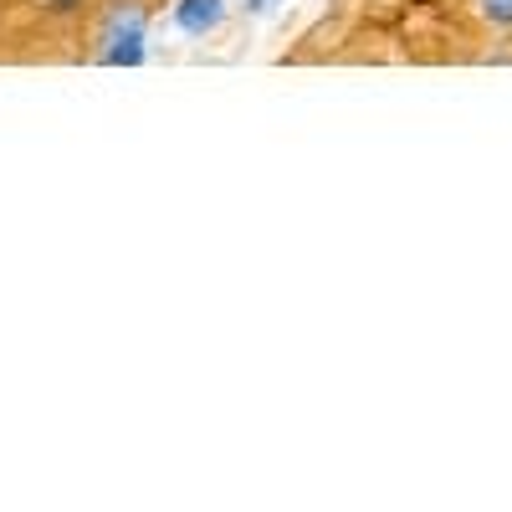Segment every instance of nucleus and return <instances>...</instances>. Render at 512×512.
<instances>
[{"label": "nucleus", "mask_w": 512, "mask_h": 512, "mask_svg": "<svg viewBox=\"0 0 512 512\" xmlns=\"http://www.w3.org/2000/svg\"><path fill=\"white\" fill-rule=\"evenodd\" d=\"M221 16H226V0H180V11H175L180 31H190V36L216 31V26H221Z\"/></svg>", "instance_id": "f257e3e1"}, {"label": "nucleus", "mask_w": 512, "mask_h": 512, "mask_svg": "<svg viewBox=\"0 0 512 512\" xmlns=\"http://www.w3.org/2000/svg\"><path fill=\"white\" fill-rule=\"evenodd\" d=\"M103 62H108V67H139V62H144V31H123V36H108Z\"/></svg>", "instance_id": "f03ea898"}, {"label": "nucleus", "mask_w": 512, "mask_h": 512, "mask_svg": "<svg viewBox=\"0 0 512 512\" xmlns=\"http://www.w3.org/2000/svg\"><path fill=\"white\" fill-rule=\"evenodd\" d=\"M123 31H144V6H139V0H118V6L108 11L103 41H108V36H123Z\"/></svg>", "instance_id": "7ed1b4c3"}, {"label": "nucleus", "mask_w": 512, "mask_h": 512, "mask_svg": "<svg viewBox=\"0 0 512 512\" xmlns=\"http://www.w3.org/2000/svg\"><path fill=\"white\" fill-rule=\"evenodd\" d=\"M482 16L502 31H512V0H482Z\"/></svg>", "instance_id": "20e7f679"}, {"label": "nucleus", "mask_w": 512, "mask_h": 512, "mask_svg": "<svg viewBox=\"0 0 512 512\" xmlns=\"http://www.w3.org/2000/svg\"><path fill=\"white\" fill-rule=\"evenodd\" d=\"M47 6H52V11H77L82 0H47Z\"/></svg>", "instance_id": "39448f33"}, {"label": "nucleus", "mask_w": 512, "mask_h": 512, "mask_svg": "<svg viewBox=\"0 0 512 512\" xmlns=\"http://www.w3.org/2000/svg\"><path fill=\"white\" fill-rule=\"evenodd\" d=\"M251 11H267V0H251Z\"/></svg>", "instance_id": "423d86ee"}]
</instances>
